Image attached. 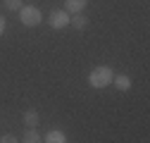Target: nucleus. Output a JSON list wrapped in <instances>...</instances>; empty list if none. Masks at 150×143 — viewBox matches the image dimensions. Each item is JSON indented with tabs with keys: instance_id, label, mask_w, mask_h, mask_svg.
<instances>
[{
	"instance_id": "nucleus-1",
	"label": "nucleus",
	"mask_w": 150,
	"mask_h": 143,
	"mask_svg": "<svg viewBox=\"0 0 150 143\" xmlns=\"http://www.w3.org/2000/svg\"><path fill=\"white\" fill-rule=\"evenodd\" d=\"M112 79H115V72L110 67H96L91 72V76H88V84L93 88H105V86L112 84Z\"/></svg>"
},
{
	"instance_id": "nucleus-2",
	"label": "nucleus",
	"mask_w": 150,
	"mask_h": 143,
	"mask_svg": "<svg viewBox=\"0 0 150 143\" xmlns=\"http://www.w3.org/2000/svg\"><path fill=\"white\" fill-rule=\"evenodd\" d=\"M19 19H22V24H24V26H38V24H41V19H43V14H41V10H38V7L26 5V7H22V10H19Z\"/></svg>"
},
{
	"instance_id": "nucleus-3",
	"label": "nucleus",
	"mask_w": 150,
	"mask_h": 143,
	"mask_svg": "<svg viewBox=\"0 0 150 143\" xmlns=\"http://www.w3.org/2000/svg\"><path fill=\"white\" fill-rule=\"evenodd\" d=\"M69 24V12L67 10H55L50 14V26L52 29H64Z\"/></svg>"
},
{
	"instance_id": "nucleus-4",
	"label": "nucleus",
	"mask_w": 150,
	"mask_h": 143,
	"mask_svg": "<svg viewBox=\"0 0 150 143\" xmlns=\"http://www.w3.org/2000/svg\"><path fill=\"white\" fill-rule=\"evenodd\" d=\"M67 12H74V14H79V12H83L86 10V5H88V0H67Z\"/></svg>"
},
{
	"instance_id": "nucleus-5",
	"label": "nucleus",
	"mask_w": 150,
	"mask_h": 143,
	"mask_svg": "<svg viewBox=\"0 0 150 143\" xmlns=\"http://www.w3.org/2000/svg\"><path fill=\"white\" fill-rule=\"evenodd\" d=\"M45 141H48V143H64V141H67V136H64L62 131H57V129H52V131H48V134H45Z\"/></svg>"
},
{
	"instance_id": "nucleus-6",
	"label": "nucleus",
	"mask_w": 150,
	"mask_h": 143,
	"mask_svg": "<svg viewBox=\"0 0 150 143\" xmlns=\"http://www.w3.org/2000/svg\"><path fill=\"white\" fill-rule=\"evenodd\" d=\"M112 81L117 84V88H119V91H129V88H131V79H129L126 74H117Z\"/></svg>"
},
{
	"instance_id": "nucleus-7",
	"label": "nucleus",
	"mask_w": 150,
	"mask_h": 143,
	"mask_svg": "<svg viewBox=\"0 0 150 143\" xmlns=\"http://www.w3.org/2000/svg\"><path fill=\"white\" fill-rule=\"evenodd\" d=\"M22 141H24V143H38V141H41V134L36 131V127H29L26 134L22 136Z\"/></svg>"
},
{
	"instance_id": "nucleus-8",
	"label": "nucleus",
	"mask_w": 150,
	"mask_h": 143,
	"mask_svg": "<svg viewBox=\"0 0 150 143\" xmlns=\"http://www.w3.org/2000/svg\"><path fill=\"white\" fill-rule=\"evenodd\" d=\"M24 122H26V127H36V124L41 122V117H38L36 110H26V112H24Z\"/></svg>"
},
{
	"instance_id": "nucleus-9",
	"label": "nucleus",
	"mask_w": 150,
	"mask_h": 143,
	"mask_svg": "<svg viewBox=\"0 0 150 143\" xmlns=\"http://www.w3.org/2000/svg\"><path fill=\"white\" fill-rule=\"evenodd\" d=\"M71 26H74V29H76V31H83V29L88 26V19H86V17H83V14L79 12V14H76V17H74V19H71Z\"/></svg>"
},
{
	"instance_id": "nucleus-10",
	"label": "nucleus",
	"mask_w": 150,
	"mask_h": 143,
	"mask_svg": "<svg viewBox=\"0 0 150 143\" xmlns=\"http://www.w3.org/2000/svg\"><path fill=\"white\" fill-rule=\"evenodd\" d=\"M5 10H10V12H19L22 10V0H5Z\"/></svg>"
},
{
	"instance_id": "nucleus-11",
	"label": "nucleus",
	"mask_w": 150,
	"mask_h": 143,
	"mask_svg": "<svg viewBox=\"0 0 150 143\" xmlns=\"http://www.w3.org/2000/svg\"><path fill=\"white\" fill-rule=\"evenodd\" d=\"M17 138L12 136V134H7V136H3V138H0V143H14Z\"/></svg>"
},
{
	"instance_id": "nucleus-12",
	"label": "nucleus",
	"mask_w": 150,
	"mask_h": 143,
	"mask_svg": "<svg viewBox=\"0 0 150 143\" xmlns=\"http://www.w3.org/2000/svg\"><path fill=\"white\" fill-rule=\"evenodd\" d=\"M3 31H5V19H3V14H0V36H3Z\"/></svg>"
}]
</instances>
